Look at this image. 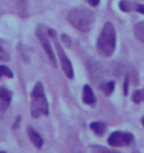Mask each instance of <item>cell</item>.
I'll return each instance as SVG.
<instances>
[{
	"instance_id": "1",
	"label": "cell",
	"mask_w": 144,
	"mask_h": 153,
	"mask_svg": "<svg viewBox=\"0 0 144 153\" xmlns=\"http://www.w3.org/2000/svg\"><path fill=\"white\" fill-rule=\"evenodd\" d=\"M68 20L78 30L88 32L91 29L92 25L95 23V16L91 10L87 9L85 7H78L69 11Z\"/></svg>"
},
{
	"instance_id": "2",
	"label": "cell",
	"mask_w": 144,
	"mask_h": 153,
	"mask_svg": "<svg viewBox=\"0 0 144 153\" xmlns=\"http://www.w3.org/2000/svg\"><path fill=\"white\" fill-rule=\"evenodd\" d=\"M116 48V32L111 23H106L97 41V50L100 55L111 56Z\"/></svg>"
},
{
	"instance_id": "3",
	"label": "cell",
	"mask_w": 144,
	"mask_h": 153,
	"mask_svg": "<svg viewBox=\"0 0 144 153\" xmlns=\"http://www.w3.org/2000/svg\"><path fill=\"white\" fill-rule=\"evenodd\" d=\"M30 113L34 118H37L41 115L48 114V105L46 97L44 94L43 85L37 82L32 92V102H30Z\"/></svg>"
},
{
	"instance_id": "4",
	"label": "cell",
	"mask_w": 144,
	"mask_h": 153,
	"mask_svg": "<svg viewBox=\"0 0 144 153\" xmlns=\"http://www.w3.org/2000/svg\"><path fill=\"white\" fill-rule=\"evenodd\" d=\"M48 35L52 37L53 42H54L55 48H56V51H58L59 57H60V60H61V64H62L63 71H64V73L67 74V76L69 78V79H73V68H72V64H71V62H70V60L68 59V56L65 55L64 51L62 50L60 43H59L55 30H53V29H48Z\"/></svg>"
},
{
	"instance_id": "5",
	"label": "cell",
	"mask_w": 144,
	"mask_h": 153,
	"mask_svg": "<svg viewBox=\"0 0 144 153\" xmlns=\"http://www.w3.org/2000/svg\"><path fill=\"white\" fill-rule=\"evenodd\" d=\"M132 141H133V135L126 132H114L108 137V144H111V146H115V148L130 145Z\"/></svg>"
},
{
	"instance_id": "6",
	"label": "cell",
	"mask_w": 144,
	"mask_h": 153,
	"mask_svg": "<svg viewBox=\"0 0 144 153\" xmlns=\"http://www.w3.org/2000/svg\"><path fill=\"white\" fill-rule=\"evenodd\" d=\"M36 35H37V37H39V42L43 45V48L45 50V52L48 53V57H50L52 64L54 67H56L55 57H54V52H53V48H51V44H50V41H48V36L43 26H39V28L36 29Z\"/></svg>"
},
{
	"instance_id": "7",
	"label": "cell",
	"mask_w": 144,
	"mask_h": 153,
	"mask_svg": "<svg viewBox=\"0 0 144 153\" xmlns=\"http://www.w3.org/2000/svg\"><path fill=\"white\" fill-rule=\"evenodd\" d=\"M120 8L123 11H131V10L135 9L137 13L144 15V5H140V4H131L128 1H125V0H122L120 2Z\"/></svg>"
},
{
	"instance_id": "8",
	"label": "cell",
	"mask_w": 144,
	"mask_h": 153,
	"mask_svg": "<svg viewBox=\"0 0 144 153\" xmlns=\"http://www.w3.org/2000/svg\"><path fill=\"white\" fill-rule=\"evenodd\" d=\"M82 99H83V102L87 104V105H94L96 102V96L94 94L92 89L90 88V86H88V85L83 87Z\"/></svg>"
},
{
	"instance_id": "9",
	"label": "cell",
	"mask_w": 144,
	"mask_h": 153,
	"mask_svg": "<svg viewBox=\"0 0 144 153\" xmlns=\"http://www.w3.org/2000/svg\"><path fill=\"white\" fill-rule=\"evenodd\" d=\"M27 134H28V136H29V140L32 141V143H33L36 148H39V149L42 148V145H43V139L41 137V135H39L36 131H34L32 127H28V128H27Z\"/></svg>"
},
{
	"instance_id": "10",
	"label": "cell",
	"mask_w": 144,
	"mask_h": 153,
	"mask_svg": "<svg viewBox=\"0 0 144 153\" xmlns=\"http://www.w3.org/2000/svg\"><path fill=\"white\" fill-rule=\"evenodd\" d=\"M11 92H10L7 88L5 87H0V99L2 101V105H4V109H6V107L10 104L11 100Z\"/></svg>"
},
{
	"instance_id": "11",
	"label": "cell",
	"mask_w": 144,
	"mask_h": 153,
	"mask_svg": "<svg viewBox=\"0 0 144 153\" xmlns=\"http://www.w3.org/2000/svg\"><path fill=\"white\" fill-rule=\"evenodd\" d=\"M90 128H91L98 136H101V135L106 132V124L102 123V122H94V123L90 124Z\"/></svg>"
},
{
	"instance_id": "12",
	"label": "cell",
	"mask_w": 144,
	"mask_h": 153,
	"mask_svg": "<svg viewBox=\"0 0 144 153\" xmlns=\"http://www.w3.org/2000/svg\"><path fill=\"white\" fill-rule=\"evenodd\" d=\"M134 34L141 42L144 43V22L137 23L134 26Z\"/></svg>"
},
{
	"instance_id": "13",
	"label": "cell",
	"mask_w": 144,
	"mask_h": 153,
	"mask_svg": "<svg viewBox=\"0 0 144 153\" xmlns=\"http://www.w3.org/2000/svg\"><path fill=\"white\" fill-rule=\"evenodd\" d=\"M114 88H115V82L114 81H109V82H105L100 86V89L104 92H105L106 96H109L114 91Z\"/></svg>"
},
{
	"instance_id": "14",
	"label": "cell",
	"mask_w": 144,
	"mask_h": 153,
	"mask_svg": "<svg viewBox=\"0 0 144 153\" xmlns=\"http://www.w3.org/2000/svg\"><path fill=\"white\" fill-rule=\"evenodd\" d=\"M132 99H133V101L136 102V104H140L141 101H143L144 100V89L134 91V94L132 96Z\"/></svg>"
},
{
	"instance_id": "15",
	"label": "cell",
	"mask_w": 144,
	"mask_h": 153,
	"mask_svg": "<svg viewBox=\"0 0 144 153\" xmlns=\"http://www.w3.org/2000/svg\"><path fill=\"white\" fill-rule=\"evenodd\" d=\"M2 76H7V78H13V72L10 71L9 68H7L6 65H0V79Z\"/></svg>"
},
{
	"instance_id": "16",
	"label": "cell",
	"mask_w": 144,
	"mask_h": 153,
	"mask_svg": "<svg viewBox=\"0 0 144 153\" xmlns=\"http://www.w3.org/2000/svg\"><path fill=\"white\" fill-rule=\"evenodd\" d=\"M92 153H120L117 151H113V150H108L102 146H92L91 148Z\"/></svg>"
},
{
	"instance_id": "17",
	"label": "cell",
	"mask_w": 144,
	"mask_h": 153,
	"mask_svg": "<svg viewBox=\"0 0 144 153\" xmlns=\"http://www.w3.org/2000/svg\"><path fill=\"white\" fill-rule=\"evenodd\" d=\"M8 60H9V54L0 45V61H8Z\"/></svg>"
},
{
	"instance_id": "18",
	"label": "cell",
	"mask_w": 144,
	"mask_h": 153,
	"mask_svg": "<svg viewBox=\"0 0 144 153\" xmlns=\"http://www.w3.org/2000/svg\"><path fill=\"white\" fill-rule=\"evenodd\" d=\"M87 1H88L91 6H97L99 2H100V0H87Z\"/></svg>"
},
{
	"instance_id": "19",
	"label": "cell",
	"mask_w": 144,
	"mask_h": 153,
	"mask_svg": "<svg viewBox=\"0 0 144 153\" xmlns=\"http://www.w3.org/2000/svg\"><path fill=\"white\" fill-rule=\"evenodd\" d=\"M127 85H128V78L125 79V88H124V94L127 95Z\"/></svg>"
},
{
	"instance_id": "20",
	"label": "cell",
	"mask_w": 144,
	"mask_h": 153,
	"mask_svg": "<svg viewBox=\"0 0 144 153\" xmlns=\"http://www.w3.org/2000/svg\"><path fill=\"white\" fill-rule=\"evenodd\" d=\"M142 124H143V126H144V116L142 117Z\"/></svg>"
},
{
	"instance_id": "21",
	"label": "cell",
	"mask_w": 144,
	"mask_h": 153,
	"mask_svg": "<svg viewBox=\"0 0 144 153\" xmlns=\"http://www.w3.org/2000/svg\"><path fill=\"white\" fill-rule=\"evenodd\" d=\"M0 153H6V152H4V151H0Z\"/></svg>"
}]
</instances>
